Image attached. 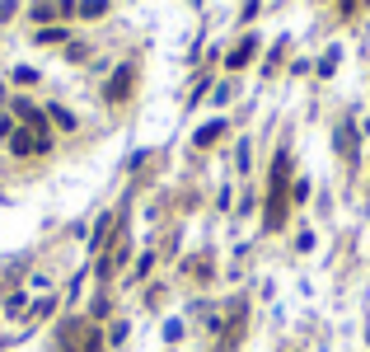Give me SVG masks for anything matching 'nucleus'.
Masks as SVG:
<instances>
[{
	"label": "nucleus",
	"mask_w": 370,
	"mask_h": 352,
	"mask_svg": "<svg viewBox=\"0 0 370 352\" xmlns=\"http://www.w3.org/2000/svg\"><path fill=\"white\" fill-rule=\"evenodd\" d=\"M286 179H291V155L281 150L272 160V193H268V230H277L286 221Z\"/></svg>",
	"instance_id": "nucleus-1"
},
{
	"label": "nucleus",
	"mask_w": 370,
	"mask_h": 352,
	"mask_svg": "<svg viewBox=\"0 0 370 352\" xmlns=\"http://www.w3.org/2000/svg\"><path fill=\"white\" fill-rule=\"evenodd\" d=\"M47 146H52V132H33V127H14V137H10L14 155H43Z\"/></svg>",
	"instance_id": "nucleus-2"
},
{
	"label": "nucleus",
	"mask_w": 370,
	"mask_h": 352,
	"mask_svg": "<svg viewBox=\"0 0 370 352\" xmlns=\"http://www.w3.org/2000/svg\"><path fill=\"white\" fill-rule=\"evenodd\" d=\"M132 80H136V71H132V66H122L117 76L108 80V90H103V99H108V103H122L127 94H132Z\"/></svg>",
	"instance_id": "nucleus-3"
},
{
	"label": "nucleus",
	"mask_w": 370,
	"mask_h": 352,
	"mask_svg": "<svg viewBox=\"0 0 370 352\" xmlns=\"http://www.w3.org/2000/svg\"><path fill=\"white\" fill-rule=\"evenodd\" d=\"M14 113L23 118V127H33V132H47V113H38L33 103H23V99H14Z\"/></svg>",
	"instance_id": "nucleus-4"
},
{
	"label": "nucleus",
	"mask_w": 370,
	"mask_h": 352,
	"mask_svg": "<svg viewBox=\"0 0 370 352\" xmlns=\"http://www.w3.org/2000/svg\"><path fill=\"white\" fill-rule=\"evenodd\" d=\"M239 333H244V306H235V315H230V329H225V338H221V352H235Z\"/></svg>",
	"instance_id": "nucleus-5"
},
{
	"label": "nucleus",
	"mask_w": 370,
	"mask_h": 352,
	"mask_svg": "<svg viewBox=\"0 0 370 352\" xmlns=\"http://www.w3.org/2000/svg\"><path fill=\"white\" fill-rule=\"evenodd\" d=\"M253 52H258V43H253V38H244V43H235V52H230V61H225V66H230V71L248 66V61H253Z\"/></svg>",
	"instance_id": "nucleus-6"
},
{
	"label": "nucleus",
	"mask_w": 370,
	"mask_h": 352,
	"mask_svg": "<svg viewBox=\"0 0 370 352\" xmlns=\"http://www.w3.org/2000/svg\"><path fill=\"white\" fill-rule=\"evenodd\" d=\"M221 137H225V123H211V127L197 132V146H211V141H221Z\"/></svg>",
	"instance_id": "nucleus-7"
},
{
	"label": "nucleus",
	"mask_w": 370,
	"mask_h": 352,
	"mask_svg": "<svg viewBox=\"0 0 370 352\" xmlns=\"http://www.w3.org/2000/svg\"><path fill=\"white\" fill-rule=\"evenodd\" d=\"M103 10H108V0H85V5H80V14H85V19H99Z\"/></svg>",
	"instance_id": "nucleus-8"
},
{
	"label": "nucleus",
	"mask_w": 370,
	"mask_h": 352,
	"mask_svg": "<svg viewBox=\"0 0 370 352\" xmlns=\"http://www.w3.org/2000/svg\"><path fill=\"white\" fill-rule=\"evenodd\" d=\"M47 113H52V123H56V127H66V132H75V118H70L66 108H47Z\"/></svg>",
	"instance_id": "nucleus-9"
},
{
	"label": "nucleus",
	"mask_w": 370,
	"mask_h": 352,
	"mask_svg": "<svg viewBox=\"0 0 370 352\" xmlns=\"http://www.w3.org/2000/svg\"><path fill=\"white\" fill-rule=\"evenodd\" d=\"M61 38H66V29H43V33H38V43H61Z\"/></svg>",
	"instance_id": "nucleus-10"
}]
</instances>
